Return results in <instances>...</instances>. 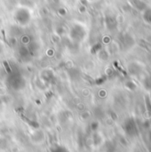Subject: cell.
Masks as SVG:
<instances>
[{
  "label": "cell",
  "mask_w": 151,
  "mask_h": 152,
  "mask_svg": "<svg viewBox=\"0 0 151 152\" xmlns=\"http://www.w3.org/2000/svg\"><path fill=\"white\" fill-rule=\"evenodd\" d=\"M30 12L26 8H20L14 13V19L20 25H27L30 20Z\"/></svg>",
  "instance_id": "obj_1"
},
{
  "label": "cell",
  "mask_w": 151,
  "mask_h": 152,
  "mask_svg": "<svg viewBox=\"0 0 151 152\" xmlns=\"http://www.w3.org/2000/svg\"><path fill=\"white\" fill-rule=\"evenodd\" d=\"M52 152H69V151L62 146H56L55 148H53L52 150Z\"/></svg>",
  "instance_id": "obj_3"
},
{
  "label": "cell",
  "mask_w": 151,
  "mask_h": 152,
  "mask_svg": "<svg viewBox=\"0 0 151 152\" xmlns=\"http://www.w3.org/2000/svg\"><path fill=\"white\" fill-rule=\"evenodd\" d=\"M84 36H85V31L83 29V28L81 26H75L72 29H71V32H70V37L73 40L75 41H81L83 38H84Z\"/></svg>",
  "instance_id": "obj_2"
}]
</instances>
